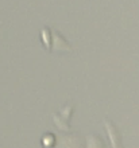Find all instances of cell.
<instances>
[{
    "instance_id": "cell-1",
    "label": "cell",
    "mask_w": 139,
    "mask_h": 148,
    "mask_svg": "<svg viewBox=\"0 0 139 148\" xmlns=\"http://www.w3.org/2000/svg\"><path fill=\"white\" fill-rule=\"evenodd\" d=\"M49 49H53V50H64V51H72V47L65 40V38H62L59 32H51V38H50V45H49Z\"/></svg>"
},
{
    "instance_id": "cell-2",
    "label": "cell",
    "mask_w": 139,
    "mask_h": 148,
    "mask_svg": "<svg viewBox=\"0 0 139 148\" xmlns=\"http://www.w3.org/2000/svg\"><path fill=\"white\" fill-rule=\"evenodd\" d=\"M104 124H105V129H107V132H108V135H109V139H111V141H112L113 148H123L122 147V140H120L119 131H118V128L113 125V123L109 121L108 119H105Z\"/></svg>"
}]
</instances>
